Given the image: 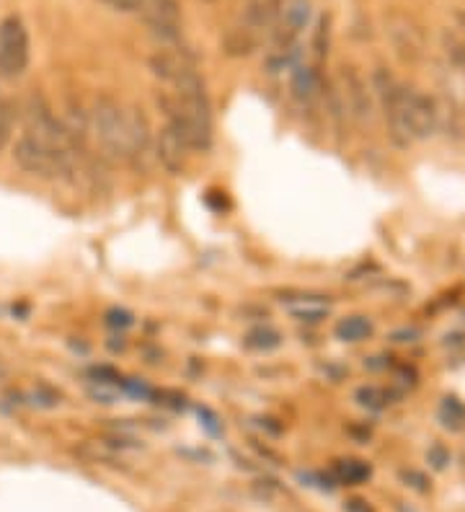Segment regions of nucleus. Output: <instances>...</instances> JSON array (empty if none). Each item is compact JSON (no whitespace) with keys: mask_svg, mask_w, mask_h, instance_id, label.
<instances>
[{"mask_svg":"<svg viewBox=\"0 0 465 512\" xmlns=\"http://www.w3.org/2000/svg\"><path fill=\"white\" fill-rule=\"evenodd\" d=\"M445 47H447V57H450V63L465 73V39L455 37V34H445Z\"/></svg>","mask_w":465,"mask_h":512,"instance_id":"5701e85b","label":"nucleus"},{"mask_svg":"<svg viewBox=\"0 0 465 512\" xmlns=\"http://www.w3.org/2000/svg\"><path fill=\"white\" fill-rule=\"evenodd\" d=\"M372 469L370 463L365 461H354V458H347V461H339L334 466V476L339 484H347V487H357L362 481L370 479Z\"/></svg>","mask_w":465,"mask_h":512,"instance_id":"dca6fc26","label":"nucleus"},{"mask_svg":"<svg viewBox=\"0 0 465 512\" xmlns=\"http://www.w3.org/2000/svg\"><path fill=\"white\" fill-rule=\"evenodd\" d=\"M372 334V321L365 316H349V319H341L336 324V337L341 342H362Z\"/></svg>","mask_w":465,"mask_h":512,"instance_id":"f3484780","label":"nucleus"},{"mask_svg":"<svg viewBox=\"0 0 465 512\" xmlns=\"http://www.w3.org/2000/svg\"><path fill=\"white\" fill-rule=\"evenodd\" d=\"M372 91H375L380 107H383L391 138L398 145L432 138L437 127H440L437 104L422 91L403 86L396 75H391L385 68H378L372 75Z\"/></svg>","mask_w":465,"mask_h":512,"instance_id":"f257e3e1","label":"nucleus"},{"mask_svg":"<svg viewBox=\"0 0 465 512\" xmlns=\"http://www.w3.org/2000/svg\"><path fill=\"white\" fill-rule=\"evenodd\" d=\"M140 16L150 34L161 42H176L181 37V11L176 0H143Z\"/></svg>","mask_w":465,"mask_h":512,"instance_id":"423d86ee","label":"nucleus"},{"mask_svg":"<svg viewBox=\"0 0 465 512\" xmlns=\"http://www.w3.org/2000/svg\"><path fill=\"white\" fill-rule=\"evenodd\" d=\"M91 135L99 148L112 161H130V143H127V114L114 96H96L91 112Z\"/></svg>","mask_w":465,"mask_h":512,"instance_id":"f03ea898","label":"nucleus"},{"mask_svg":"<svg viewBox=\"0 0 465 512\" xmlns=\"http://www.w3.org/2000/svg\"><path fill=\"white\" fill-rule=\"evenodd\" d=\"M282 6H285V0H248L241 24L254 29L256 34L272 32L279 13H282Z\"/></svg>","mask_w":465,"mask_h":512,"instance_id":"9b49d317","label":"nucleus"},{"mask_svg":"<svg viewBox=\"0 0 465 512\" xmlns=\"http://www.w3.org/2000/svg\"><path fill=\"white\" fill-rule=\"evenodd\" d=\"M388 34H391L393 47H396V52L403 57V60L414 63V60H419V57H422V52H424L422 32H419V29H416V26L406 19V16H401V13H393L391 19H388Z\"/></svg>","mask_w":465,"mask_h":512,"instance_id":"6e6552de","label":"nucleus"},{"mask_svg":"<svg viewBox=\"0 0 465 512\" xmlns=\"http://www.w3.org/2000/svg\"><path fill=\"white\" fill-rule=\"evenodd\" d=\"M150 70H153L155 78L171 83L174 86L181 75H186L189 70H194V65L189 63V57L184 52L176 50H158L155 55H150Z\"/></svg>","mask_w":465,"mask_h":512,"instance_id":"f8f14e48","label":"nucleus"},{"mask_svg":"<svg viewBox=\"0 0 465 512\" xmlns=\"http://www.w3.org/2000/svg\"><path fill=\"white\" fill-rule=\"evenodd\" d=\"M357 401H360L362 406H367V409H375V412H380V409H385V406L391 404V394H388L385 388L365 386L357 391Z\"/></svg>","mask_w":465,"mask_h":512,"instance_id":"6ab92c4d","label":"nucleus"},{"mask_svg":"<svg viewBox=\"0 0 465 512\" xmlns=\"http://www.w3.org/2000/svg\"><path fill=\"white\" fill-rule=\"evenodd\" d=\"M323 91V78L313 65H303L300 63L298 68H292V78H290V94L292 99L300 101V104H310V101H316Z\"/></svg>","mask_w":465,"mask_h":512,"instance_id":"ddd939ff","label":"nucleus"},{"mask_svg":"<svg viewBox=\"0 0 465 512\" xmlns=\"http://www.w3.org/2000/svg\"><path fill=\"white\" fill-rule=\"evenodd\" d=\"M127 143H130V161H145L153 150V130L143 109L127 107Z\"/></svg>","mask_w":465,"mask_h":512,"instance_id":"9d476101","label":"nucleus"},{"mask_svg":"<svg viewBox=\"0 0 465 512\" xmlns=\"http://www.w3.org/2000/svg\"><path fill=\"white\" fill-rule=\"evenodd\" d=\"M429 456H432L434 461H437V463H434V466H437V469H442V466H445L447 456H445V450H442V448H434L432 453H429Z\"/></svg>","mask_w":465,"mask_h":512,"instance_id":"bb28decb","label":"nucleus"},{"mask_svg":"<svg viewBox=\"0 0 465 512\" xmlns=\"http://www.w3.org/2000/svg\"><path fill=\"white\" fill-rule=\"evenodd\" d=\"M13 161L19 163L26 174L44 179V182H73L75 174H78V163L57 153L55 148H50V145L37 140L29 132H24L16 140Z\"/></svg>","mask_w":465,"mask_h":512,"instance_id":"7ed1b4c3","label":"nucleus"},{"mask_svg":"<svg viewBox=\"0 0 465 512\" xmlns=\"http://www.w3.org/2000/svg\"><path fill=\"white\" fill-rule=\"evenodd\" d=\"M31 42L26 24L19 16H6L0 21V75L16 78L29 68Z\"/></svg>","mask_w":465,"mask_h":512,"instance_id":"20e7f679","label":"nucleus"},{"mask_svg":"<svg viewBox=\"0 0 465 512\" xmlns=\"http://www.w3.org/2000/svg\"><path fill=\"white\" fill-rule=\"evenodd\" d=\"M259 42H261V34H256L254 29H248V26L238 24L225 34L223 52L230 57H248V55H254Z\"/></svg>","mask_w":465,"mask_h":512,"instance_id":"4468645a","label":"nucleus"},{"mask_svg":"<svg viewBox=\"0 0 465 512\" xmlns=\"http://www.w3.org/2000/svg\"><path fill=\"white\" fill-rule=\"evenodd\" d=\"M106 324L109 326H130L132 324V316L127 311H117V308H114V311H109L106 313Z\"/></svg>","mask_w":465,"mask_h":512,"instance_id":"393cba45","label":"nucleus"},{"mask_svg":"<svg viewBox=\"0 0 465 512\" xmlns=\"http://www.w3.org/2000/svg\"><path fill=\"white\" fill-rule=\"evenodd\" d=\"M440 417L445 419L447 427H453V430H460V427L465 425V406L460 404L458 399H445V404H442Z\"/></svg>","mask_w":465,"mask_h":512,"instance_id":"4be33fe9","label":"nucleus"},{"mask_svg":"<svg viewBox=\"0 0 465 512\" xmlns=\"http://www.w3.org/2000/svg\"><path fill=\"white\" fill-rule=\"evenodd\" d=\"M329 39H331V16L329 13H323L321 19H318L316 34H313V55L318 60L329 55Z\"/></svg>","mask_w":465,"mask_h":512,"instance_id":"aec40b11","label":"nucleus"},{"mask_svg":"<svg viewBox=\"0 0 465 512\" xmlns=\"http://www.w3.org/2000/svg\"><path fill=\"white\" fill-rule=\"evenodd\" d=\"M290 313L298 321H321L329 316V306L321 298L300 295V300H290Z\"/></svg>","mask_w":465,"mask_h":512,"instance_id":"2eb2a0df","label":"nucleus"},{"mask_svg":"<svg viewBox=\"0 0 465 512\" xmlns=\"http://www.w3.org/2000/svg\"><path fill=\"white\" fill-rule=\"evenodd\" d=\"M189 153L192 150L186 148L184 140L168 125L155 138V156H158V161H161V166L168 174H184L186 163H189Z\"/></svg>","mask_w":465,"mask_h":512,"instance_id":"1a4fd4ad","label":"nucleus"},{"mask_svg":"<svg viewBox=\"0 0 465 512\" xmlns=\"http://www.w3.org/2000/svg\"><path fill=\"white\" fill-rule=\"evenodd\" d=\"M13 125H16V109H13L11 101L0 99V150L6 148L8 140H11Z\"/></svg>","mask_w":465,"mask_h":512,"instance_id":"412c9836","label":"nucleus"},{"mask_svg":"<svg viewBox=\"0 0 465 512\" xmlns=\"http://www.w3.org/2000/svg\"><path fill=\"white\" fill-rule=\"evenodd\" d=\"M101 3L114 13H140L143 8V0H101Z\"/></svg>","mask_w":465,"mask_h":512,"instance_id":"b1692460","label":"nucleus"},{"mask_svg":"<svg viewBox=\"0 0 465 512\" xmlns=\"http://www.w3.org/2000/svg\"><path fill=\"white\" fill-rule=\"evenodd\" d=\"M310 19V0H285L277 24H274V50L298 44L300 32L308 26Z\"/></svg>","mask_w":465,"mask_h":512,"instance_id":"0eeeda50","label":"nucleus"},{"mask_svg":"<svg viewBox=\"0 0 465 512\" xmlns=\"http://www.w3.org/2000/svg\"><path fill=\"white\" fill-rule=\"evenodd\" d=\"M279 344H282V337H279V331L272 329V326H259V329H254L251 334L246 337V347H251V350H277Z\"/></svg>","mask_w":465,"mask_h":512,"instance_id":"a211bd4d","label":"nucleus"},{"mask_svg":"<svg viewBox=\"0 0 465 512\" xmlns=\"http://www.w3.org/2000/svg\"><path fill=\"white\" fill-rule=\"evenodd\" d=\"M339 104L341 112L354 119L360 127H370L375 119V99L367 88V81L354 68H341L339 75Z\"/></svg>","mask_w":465,"mask_h":512,"instance_id":"39448f33","label":"nucleus"},{"mask_svg":"<svg viewBox=\"0 0 465 512\" xmlns=\"http://www.w3.org/2000/svg\"><path fill=\"white\" fill-rule=\"evenodd\" d=\"M347 512H375V510H372V505L367 500L354 497V500L347 502Z\"/></svg>","mask_w":465,"mask_h":512,"instance_id":"a878e982","label":"nucleus"}]
</instances>
